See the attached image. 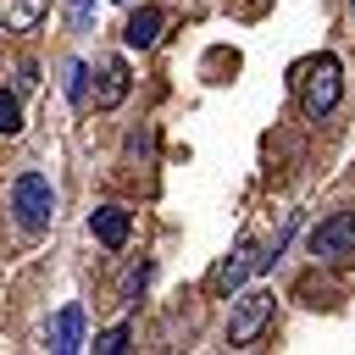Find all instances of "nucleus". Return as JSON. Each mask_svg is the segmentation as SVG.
Returning a JSON list of instances; mask_svg holds the SVG:
<instances>
[{
	"label": "nucleus",
	"mask_w": 355,
	"mask_h": 355,
	"mask_svg": "<svg viewBox=\"0 0 355 355\" xmlns=\"http://www.w3.org/2000/svg\"><path fill=\"white\" fill-rule=\"evenodd\" d=\"M338 100H344V67H338V55L305 61V72H300V111L311 122H322V116L338 111Z\"/></svg>",
	"instance_id": "obj_1"
},
{
	"label": "nucleus",
	"mask_w": 355,
	"mask_h": 355,
	"mask_svg": "<svg viewBox=\"0 0 355 355\" xmlns=\"http://www.w3.org/2000/svg\"><path fill=\"white\" fill-rule=\"evenodd\" d=\"M161 28H166V11H155V6H144V11H133V17H128V28H122V39H128L133 50H150V44L161 39Z\"/></svg>",
	"instance_id": "obj_9"
},
{
	"label": "nucleus",
	"mask_w": 355,
	"mask_h": 355,
	"mask_svg": "<svg viewBox=\"0 0 355 355\" xmlns=\"http://www.w3.org/2000/svg\"><path fill=\"white\" fill-rule=\"evenodd\" d=\"M44 11H50V0H0V22L11 33H33L44 22Z\"/></svg>",
	"instance_id": "obj_10"
},
{
	"label": "nucleus",
	"mask_w": 355,
	"mask_h": 355,
	"mask_svg": "<svg viewBox=\"0 0 355 355\" xmlns=\"http://www.w3.org/2000/svg\"><path fill=\"white\" fill-rule=\"evenodd\" d=\"M94 355H116V349H128V322L122 327H105V333H94V344H89Z\"/></svg>",
	"instance_id": "obj_12"
},
{
	"label": "nucleus",
	"mask_w": 355,
	"mask_h": 355,
	"mask_svg": "<svg viewBox=\"0 0 355 355\" xmlns=\"http://www.w3.org/2000/svg\"><path fill=\"white\" fill-rule=\"evenodd\" d=\"M349 6H355V0H349Z\"/></svg>",
	"instance_id": "obj_16"
},
{
	"label": "nucleus",
	"mask_w": 355,
	"mask_h": 355,
	"mask_svg": "<svg viewBox=\"0 0 355 355\" xmlns=\"http://www.w3.org/2000/svg\"><path fill=\"white\" fill-rule=\"evenodd\" d=\"M272 305H277V294L272 288H244L239 300H233V311H227V338L244 349V344H255L261 333H266V322H272Z\"/></svg>",
	"instance_id": "obj_3"
},
{
	"label": "nucleus",
	"mask_w": 355,
	"mask_h": 355,
	"mask_svg": "<svg viewBox=\"0 0 355 355\" xmlns=\"http://www.w3.org/2000/svg\"><path fill=\"white\" fill-rule=\"evenodd\" d=\"M83 78H89V67H83V61H72V67H67V94H72L78 105L89 100V89H83Z\"/></svg>",
	"instance_id": "obj_13"
},
{
	"label": "nucleus",
	"mask_w": 355,
	"mask_h": 355,
	"mask_svg": "<svg viewBox=\"0 0 355 355\" xmlns=\"http://www.w3.org/2000/svg\"><path fill=\"white\" fill-rule=\"evenodd\" d=\"M128 61L122 55H111L105 67H100V89H94V111H111V105H122V94H128Z\"/></svg>",
	"instance_id": "obj_7"
},
{
	"label": "nucleus",
	"mask_w": 355,
	"mask_h": 355,
	"mask_svg": "<svg viewBox=\"0 0 355 355\" xmlns=\"http://www.w3.org/2000/svg\"><path fill=\"white\" fill-rule=\"evenodd\" d=\"M305 250L316 261H349L355 255V211H333L305 233Z\"/></svg>",
	"instance_id": "obj_4"
},
{
	"label": "nucleus",
	"mask_w": 355,
	"mask_h": 355,
	"mask_svg": "<svg viewBox=\"0 0 355 355\" xmlns=\"http://www.w3.org/2000/svg\"><path fill=\"white\" fill-rule=\"evenodd\" d=\"M0 133H6V139L22 133V105H17V94H6V89H0Z\"/></svg>",
	"instance_id": "obj_11"
},
{
	"label": "nucleus",
	"mask_w": 355,
	"mask_h": 355,
	"mask_svg": "<svg viewBox=\"0 0 355 355\" xmlns=\"http://www.w3.org/2000/svg\"><path fill=\"white\" fill-rule=\"evenodd\" d=\"M67 22H72V28L83 33V28L94 22V0H67Z\"/></svg>",
	"instance_id": "obj_14"
},
{
	"label": "nucleus",
	"mask_w": 355,
	"mask_h": 355,
	"mask_svg": "<svg viewBox=\"0 0 355 355\" xmlns=\"http://www.w3.org/2000/svg\"><path fill=\"white\" fill-rule=\"evenodd\" d=\"M122 6H128V0H122Z\"/></svg>",
	"instance_id": "obj_15"
},
{
	"label": "nucleus",
	"mask_w": 355,
	"mask_h": 355,
	"mask_svg": "<svg viewBox=\"0 0 355 355\" xmlns=\"http://www.w3.org/2000/svg\"><path fill=\"white\" fill-rule=\"evenodd\" d=\"M255 266H266V250H255V244L244 239V244H239V250H233V255L222 261V272H216V283H222V288H239V283H244V277H250Z\"/></svg>",
	"instance_id": "obj_8"
},
{
	"label": "nucleus",
	"mask_w": 355,
	"mask_h": 355,
	"mask_svg": "<svg viewBox=\"0 0 355 355\" xmlns=\"http://www.w3.org/2000/svg\"><path fill=\"white\" fill-rule=\"evenodd\" d=\"M11 216H17L22 233H44L55 222V189H50L44 172H22L11 183Z\"/></svg>",
	"instance_id": "obj_2"
},
{
	"label": "nucleus",
	"mask_w": 355,
	"mask_h": 355,
	"mask_svg": "<svg viewBox=\"0 0 355 355\" xmlns=\"http://www.w3.org/2000/svg\"><path fill=\"white\" fill-rule=\"evenodd\" d=\"M89 233H94L105 250H122L128 233H133V211H128V205H100V211H89Z\"/></svg>",
	"instance_id": "obj_6"
},
{
	"label": "nucleus",
	"mask_w": 355,
	"mask_h": 355,
	"mask_svg": "<svg viewBox=\"0 0 355 355\" xmlns=\"http://www.w3.org/2000/svg\"><path fill=\"white\" fill-rule=\"evenodd\" d=\"M44 349H50V355H78V349H83V305H78V300L61 305V311L50 316V327H44Z\"/></svg>",
	"instance_id": "obj_5"
}]
</instances>
